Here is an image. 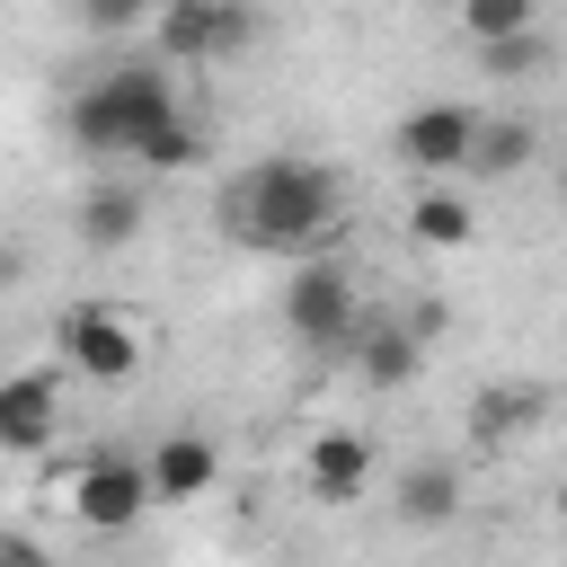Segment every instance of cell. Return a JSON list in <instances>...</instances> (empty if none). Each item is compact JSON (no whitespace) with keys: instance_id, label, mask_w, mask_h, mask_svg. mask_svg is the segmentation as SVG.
I'll list each match as a JSON object with an SVG mask.
<instances>
[{"instance_id":"1","label":"cell","mask_w":567,"mask_h":567,"mask_svg":"<svg viewBox=\"0 0 567 567\" xmlns=\"http://www.w3.org/2000/svg\"><path fill=\"white\" fill-rule=\"evenodd\" d=\"M337 221H346V186H337V168L310 159V151L248 159V168L221 186V230H230L239 248H266V257H301V248H319Z\"/></svg>"},{"instance_id":"2","label":"cell","mask_w":567,"mask_h":567,"mask_svg":"<svg viewBox=\"0 0 567 567\" xmlns=\"http://www.w3.org/2000/svg\"><path fill=\"white\" fill-rule=\"evenodd\" d=\"M186 106H177V80H168V62L151 53V62H115V71H97L80 97H71V151H89V159H142V142L159 133V124H177Z\"/></svg>"},{"instance_id":"3","label":"cell","mask_w":567,"mask_h":567,"mask_svg":"<svg viewBox=\"0 0 567 567\" xmlns=\"http://www.w3.org/2000/svg\"><path fill=\"white\" fill-rule=\"evenodd\" d=\"M53 346H62V363H71L80 381H97V390H115V381L142 372V319L115 310V301H71V310L53 319Z\"/></svg>"},{"instance_id":"4","label":"cell","mask_w":567,"mask_h":567,"mask_svg":"<svg viewBox=\"0 0 567 567\" xmlns=\"http://www.w3.org/2000/svg\"><path fill=\"white\" fill-rule=\"evenodd\" d=\"M284 328H292L301 346H319V354H346V346H354V328H363L354 275H346L337 257L292 266V275H284Z\"/></svg>"},{"instance_id":"5","label":"cell","mask_w":567,"mask_h":567,"mask_svg":"<svg viewBox=\"0 0 567 567\" xmlns=\"http://www.w3.org/2000/svg\"><path fill=\"white\" fill-rule=\"evenodd\" d=\"M142 514H151V470L133 452H97V461L71 470V523L80 532L124 540V532H142Z\"/></svg>"},{"instance_id":"6","label":"cell","mask_w":567,"mask_h":567,"mask_svg":"<svg viewBox=\"0 0 567 567\" xmlns=\"http://www.w3.org/2000/svg\"><path fill=\"white\" fill-rule=\"evenodd\" d=\"M151 35H159V62H204L213 71V62L257 44V9L248 0H186V9H159Z\"/></svg>"},{"instance_id":"7","label":"cell","mask_w":567,"mask_h":567,"mask_svg":"<svg viewBox=\"0 0 567 567\" xmlns=\"http://www.w3.org/2000/svg\"><path fill=\"white\" fill-rule=\"evenodd\" d=\"M470 142H478V106H461V97H434V106H408V115L390 124V151H399V168H416V177H443V168H470Z\"/></svg>"},{"instance_id":"8","label":"cell","mask_w":567,"mask_h":567,"mask_svg":"<svg viewBox=\"0 0 567 567\" xmlns=\"http://www.w3.org/2000/svg\"><path fill=\"white\" fill-rule=\"evenodd\" d=\"M301 487H310V505H354L372 487V434L363 425H319L301 443Z\"/></svg>"},{"instance_id":"9","label":"cell","mask_w":567,"mask_h":567,"mask_svg":"<svg viewBox=\"0 0 567 567\" xmlns=\"http://www.w3.org/2000/svg\"><path fill=\"white\" fill-rule=\"evenodd\" d=\"M142 470H151V505H195V496L221 487V443L195 434V425H177V434H159L142 452Z\"/></svg>"},{"instance_id":"10","label":"cell","mask_w":567,"mask_h":567,"mask_svg":"<svg viewBox=\"0 0 567 567\" xmlns=\"http://www.w3.org/2000/svg\"><path fill=\"white\" fill-rule=\"evenodd\" d=\"M62 425V372L27 363V372H0V452H44Z\"/></svg>"},{"instance_id":"11","label":"cell","mask_w":567,"mask_h":567,"mask_svg":"<svg viewBox=\"0 0 567 567\" xmlns=\"http://www.w3.org/2000/svg\"><path fill=\"white\" fill-rule=\"evenodd\" d=\"M142 221H151V204H142V186H133V177H106V186H89V195H80V213H71V230H80L97 257L133 248V239H142Z\"/></svg>"},{"instance_id":"12","label":"cell","mask_w":567,"mask_h":567,"mask_svg":"<svg viewBox=\"0 0 567 567\" xmlns=\"http://www.w3.org/2000/svg\"><path fill=\"white\" fill-rule=\"evenodd\" d=\"M346 354H354V372H363L372 390H408L416 363H425V337H416V319H363Z\"/></svg>"},{"instance_id":"13","label":"cell","mask_w":567,"mask_h":567,"mask_svg":"<svg viewBox=\"0 0 567 567\" xmlns=\"http://www.w3.org/2000/svg\"><path fill=\"white\" fill-rule=\"evenodd\" d=\"M540 416H549V390H532V381H487V390H470V416H461V425H470V443L496 452V443H523Z\"/></svg>"},{"instance_id":"14","label":"cell","mask_w":567,"mask_h":567,"mask_svg":"<svg viewBox=\"0 0 567 567\" xmlns=\"http://www.w3.org/2000/svg\"><path fill=\"white\" fill-rule=\"evenodd\" d=\"M399 523L408 532H443L452 514H461V470L452 461H416V470H399Z\"/></svg>"},{"instance_id":"15","label":"cell","mask_w":567,"mask_h":567,"mask_svg":"<svg viewBox=\"0 0 567 567\" xmlns=\"http://www.w3.org/2000/svg\"><path fill=\"white\" fill-rule=\"evenodd\" d=\"M408 239H416V248H470V239H478L470 195H452V186H416V204H408Z\"/></svg>"},{"instance_id":"16","label":"cell","mask_w":567,"mask_h":567,"mask_svg":"<svg viewBox=\"0 0 567 567\" xmlns=\"http://www.w3.org/2000/svg\"><path fill=\"white\" fill-rule=\"evenodd\" d=\"M532 142H540V133H532L523 115H478V142H470V168H478V177H514V168L532 159Z\"/></svg>"},{"instance_id":"17","label":"cell","mask_w":567,"mask_h":567,"mask_svg":"<svg viewBox=\"0 0 567 567\" xmlns=\"http://www.w3.org/2000/svg\"><path fill=\"white\" fill-rule=\"evenodd\" d=\"M523 27H540V0H461L470 44H496V35H523Z\"/></svg>"},{"instance_id":"18","label":"cell","mask_w":567,"mask_h":567,"mask_svg":"<svg viewBox=\"0 0 567 567\" xmlns=\"http://www.w3.org/2000/svg\"><path fill=\"white\" fill-rule=\"evenodd\" d=\"M540 62H549L540 27H523V35H496V44H478V71H487V80H532Z\"/></svg>"},{"instance_id":"19","label":"cell","mask_w":567,"mask_h":567,"mask_svg":"<svg viewBox=\"0 0 567 567\" xmlns=\"http://www.w3.org/2000/svg\"><path fill=\"white\" fill-rule=\"evenodd\" d=\"M195 159H204V133H195V115H177V124H159V133L142 142V159H133V168L168 177V168H195Z\"/></svg>"},{"instance_id":"20","label":"cell","mask_w":567,"mask_h":567,"mask_svg":"<svg viewBox=\"0 0 567 567\" xmlns=\"http://www.w3.org/2000/svg\"><path fill=\"white\" fill-rule=\"evenodd\" d=\"M80 18H89L97 35H133V27L151 18V0H80Z\"/></svg>"},{"instance_id":"21","label":"cell","mask_w":567,"mask_h":567,"mask_svg":"<svg viewBox=\"0 0 567 567\" xmlns=\"http://www.w3.org/2000/svg\"><path fill=\"white\" fill-rule=\"evenodd\" d=\"M0 567H53L35 540H18V532H0Z\"/></svg>"},{"instance_id":"22","label":"cell","mask_w":567,"mask_h":567,"mask_svg":"<svg viewBox=\"0 0 567 567\" xmlns=\"http://www.w3.org/2000/svg\"><path fill=\"white\" fill-rule=\"evenodd\" d=\"M558 523H567V478H558Z\"/></svg>"},{"instance_id":"23","label":"cell","mask_w":567,"mask_h":567,"mask_svg":"<svg viewBox=\"0 0 567 567\" xmlns=\"http://www.w3.org/2000/svg\"><path fill=\"white\" fill-rule=\"evenodd\" d=\"M159 9H186V0H151V18H159Z\"/></svg>"},{"instance_id":"24","label":"cell","mask_w":567,"mask_h":567,"mask_svg":"<svg viewBox=\"0 0 567 567\" xmlns=\"http://www.w3.org/2000/svg\"><path fill=\"white\" fill-rule=\"evenodd\" d=\"M558 204H567V177H558Z\"/></svg>"}]
</instances>
